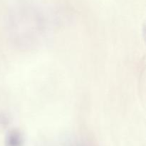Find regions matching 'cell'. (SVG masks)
I'll list each match as a JSON object with an SVG mask.
<instances>
[{
  "mask_svg": "<svg viewBox=\"0 0 146 146\" xmlns=\"http://www.w3.org/2000/svg\"><path fill=\"white\" fill-rule=\"evenodd\" d=\"M8 121V117H6L5 115H2L0 116V123H1V124H5V123H7Z\"/></svg>",
  "mask_w": 146,
  "mask_h": 146,
  "instance_id": "obj_2",
  "label": "cell"
},
{
  "mask_svg": "<svg viewBox=\"0 0 146 146\" xmlns=\"http://www.w3.org/2000/svg\"><path fill=\"white\" fill-rule=\"evenodd\" d=\"M22 135L18 130H11L6 138V146H22Z\"/></svg>",
  "mask_w": 146,
  "mask_h": 146,
  "instance_id": "obj_1",
  "label": "cell"
}]
</instances>
